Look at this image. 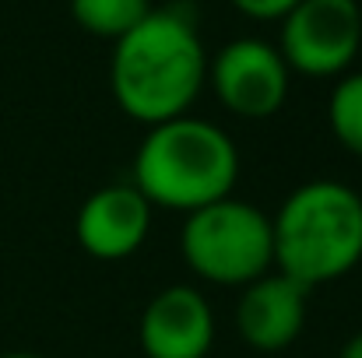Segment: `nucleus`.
I'll list each match as a JSON object with an SVG mask.
<instances>
[{
    "mask_svg": "<svg viewBox=\"0 0 362 358\" xmlns=\"http://www.w3.org/2000/svg\"><path fill=\"white\" fill-rule=\"evenodd\" d=\"M208 81V56L194 18L180 7L151 11L117 39L110 85L123 113L144 126L187 117L201 85Z\"/></svg>",
    "mask_w": 362,
    "mask_h": 358,
    "instance_id": "obj_1",
    "label": "nucleus"
},
{
    "mask_svg": "<svg viewBox=\"0 0 362 358\" xmlns=\"http://www.w3.org/2000/svg\"><path fill=\"white\" fill-rule=\"evenodd\" d=\"M240 179V151L233 137L197 117H176L148 126L134 155V186L151 208L201 211L233 197Z\"/></svg>",
    "mask_w": 362,
    "mask_h": 358,
    "instance_id": "obj_2",
    "label": "nucleus"
},
{
    "mask_svg": "<svg viewBox=\"0 0 362 358\" xmlns=\"http://www.w3.org/2000/svg\"><path fill=\"white\" fill-rule=\"evenodd\" d=\"M274 270L299 288H320L362 263V197L338 179L296 186L271 218Z\"/></svg>",
    "mask_w": 362,
    "mask_h": 358,
    "instance_id": "obj_3",
    "label": "nucleus"
},
{
    "mask_svg": "<svg viewBox=\"0 0 362 358\" xmlns=\"http://www.w3.org/2000/svg\"><path fill=\"white\" fill-rule=\"evenodd\" d=\"M180 249L197 278L226 288H243L274 270L271 218L240 197L190 211L180 232Z\"/></svg>",
    "mask_w": 362,
    "mask_h": 358,
    "instance_id": "obj_4",
    "label": "nucleus"
},
{
    "mask_svg": "<svg viewBox=\"0 0 362 358\" xmlns=\"http://www.w3.org/2000/svg\"><path fill=\"white\" fill-rule=\"evenodd\" d=\"M362 46V11L356 0H299L281 18V60L306 78L345 74Z\"/></svg>",
    "mask_w": 362,
    "mask_h": 358,
    "instance_id": "obj_5",
    "label": "nucleus"
},
{
    "mask_svg": "<svg viewBox=\"0 0 362 358\" xmlns=\"http://www.w3.org/2000/svg\"><path fill=\"white\" fill-rule=\"evenodd\" d=\"M218 102L243 119H267L285 106L288 67L278 46L264 39H233L208 64Z\"/></svg>",
    "mask_w": 362,
    "mask_h": 358,
    "instance_id": "obj_6",
    "label": "nucleus"
},
{
    "mask_svg": "<svg viewBox=\"0 0 362 358\" xmlns=\"http://www.w3.org/2000/svg\"><path fill=\"white\" fill-rule=\"evenodd\" d=\"M141 348L148 358H204L215 345V313L190 285H169L141 313Z\"/></svg>",
    "mask_w": 362,
    "mask_h": 358,
    "instance_id": "obj_7",
    "label": "nucleus"
},
{
    "mask_svg": "<svg viewBox=\"0 0 362 358\" xmlns=\"http://www.w3.org/2000/svg\"><path fill=\"white\" fill-rule=\"evenodd\" d=\"M151 229V204L137 193L134 183H110L95 190L74 222L78 242L95 260H127L134 256Z\"/></svg>",
    "mask_w": 362,
    "mask_h": 358,
    "instance_id": "obj_8",
    "label": "nucleus"
},
{
    "mask_svg": "<svg viewBox=\"0 0 362 358\" xmlns=\"http://www.w3.org/2000/svg\"><path fill=\"white\" fill-rule=\"evenodd\" d=\"M306 323V288L288 281L278 270L243 285L236 306V330L257 352H281L288 348Z\"/></svg>",
    "mask_w": 362,
    "mask_h": 358,
    "instance_id": "obj_9",
    "label": "nucleus"
},
{
    "mask_svg": "<svg viewBox=\"0 0 362 358\" xmlns=\"http://www.w3.org/2000/svg\"><path fill=\"white\" fill-rule=\"evenodd\" d=\"M74 21L99 35V39H123L134 25H141L151 14L148 0H71Z\"/></svg>",
    "mask_w": 362,
    "mask_h": 358,
    "instance_id": "obj_10",
    "label": "nucleus"
},
{
    "mask_svg": "<svg viewBox=\"0 0 362 358\" xmlns=\"http://www.w3.org/2000/svg\"><path fill=\"white\" fill-rule=\"evenodd\" d=\"M327 119H331V130L341 141V148H349L352 155L362 158V71L345 74L334 85Z\"/></svg>",
    "mask_w": 362,
    "mask_h": 358,
    "instance_id": "obj_11",
    "label": "nucleus"
},
{
    "mask_svg": "<svg viewBox=\"0 0 362 358\" xmlns=\"http://www.w3.org/2000/svg\"><path fill=\"white\" fill-rule=\"evenodd\" d=\"M299 0H233V7L243 11L246 18H257V21H281Z\"/></svg>",
    "mask_w": 362,
    "mask_h": 358,
    "instance_id": "obj_12",
    "label": "nucleus"
},
{
    "mask_svg": "<svg viewBox=\"0 0 362 358\" xmlns=\"http://www.w3.org/2000/svg\"><path fill=\"white\" fill-rule=\"evenodd\" d=\"M338 358H362V330L345 341V348H341V355Z\"/></svg>",
    "mask_w": 362,
    "mask_h": 358,
    "instance_id": "obj_13",
    "label": "nucleus"
},
{
    "mask_svg": "<svg viewBox=\"0 0 362 358\" xmlns=\"http://www.w3.org/2000/svg\"><path fill=\"white\" fill-rule=\"evenodd\" d=\"M0 358H42V355H28V352H11V355H0Z\"/></svg>",
    "mask_w": 362,
    "mask_h": 358,
    "instance_id": "obj_14",
    "label": "nucleus"
}]
</instances>
